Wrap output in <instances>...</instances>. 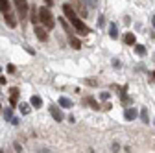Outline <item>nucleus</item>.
Masks as SVG:
<instances>
[{
  "mask_svg": "<svg viewBox=\"0 0 155 153\" xmlns=\"http://www.w3.org/2000/svg\"><path fill=\"white\" fill-rule=\"evenodd\" d=\"M68 21H70V24H72V26L76 28V31L80 33V35H87V33L91 31V30H89V28H87V26L83 24V21H81V18L78 17L76 13H74L72 17H68Z\"/></svg>",
  "mask_w": 155,
  "mask_h": 153,
  "instance_id": "f257e3e1",
  "label": "nucleus"
},
{
  "mask_svg": "<svg viewBox=\"0 0 155 153\" xmlns=\"http://www.w3.org/2000/svg\"><path fill=\"white\" fill-rule=\"evenodd\" d=\"M39 18L43 21V24L46 28H54V17L48 11V8H41V9H39Z\"/></svg>",
  "mask_w": 155,
  "mask_h": 153,
  "instance_id": "f03ea898",
  "label": "nucleus"
},
{
  "mask_svg": "<svg viewBox=\"0 0 155 153\" xmlns=\"http://www.w3.org/2000/svg\"><path fill=\"white\" fill-rule=\"evenodd\" d=\"M15 6H17L18 17L26 18V15H28V4H26V0H15Z\"/></svg>",
  "mask_w": 155,
  "mask_h": 153,
  "instance_id": "7ed1b4c3",
  "label": "nucleus"
},
{
  "mask_svg": "<svg viewBox=\"0 0 155 153\" xmlns=\"http://www.w3.org/2000/svg\"><path fill=\"white\" fill-rule=\"evenodd\" d=\"M50 114H52V116H54L57 122H61V120H63V112L57 109L55 105H50Z\"/></svg>",
  "mask_w": 155,
  "mask_h": 153,
  "instance_id": "20e7f679",
  "label": "nucleus"
},
{
  "mask_svg": "<svg viewBox=\"0 0 155 153\" xmlns=\"http://www.w3.org/2000/svg\"><path fill=\"white\" fill-rule=\"evenodd\" d=\"M137 114H139L137 109L131 107V109H126V111H124V118H126V120H135V118H137Z\"/></svg>",
  "mask_w": 155,
  "mask_h": 153,
  "instance_id": "39448f33",
  "label": "nucleus"
},
{
  "mask_svg": "<svg viewBox=\"0 0 155 153\" xmlns=\"http://www.w3.org/2000/svg\"><path fill=\"white\" fill-rule=\"evenodd\" d=\"M35 35H37L39 41H46V39H48V33H46L43 28H35Z\"/></svg>",
  "mask_w": 155,
  "mask_h": 153,
  "instance_id": "423d86ee",
  "label": "nucleus"
},
{
  "mask_svg": "<svg viewBox=\"0 0 155 153\" xmlns=\"http://www.w3.org/2000/svg\"><path fill=\"white\" fill-rule=\"evenodd\" d=\"M109 37H111V39H116V37H118V28H116L114 22L109 24Z\"/></svg>",
  "mask_w": 155,
  "mask_h": 153,
  "instance_id": "0eeeda50",
  "label": "nucleus"
},
{
  "mask_svg": "<svg viewBox=\"0 0 155 153\" xmlns=\"http://www.w3.org/2000/svg\"><path fill=\"white\" fill-rule=\"evenodd\" d=\"M17 100H18V90H17V89H13L11 96H9V103H11V107H15V105H17Z\"/></svg>",
  "mask_w": 155,
  "mask_h": 153,
  "instance_id": "6e6552de",
  "label": "nucleus"
},
{
  "mask_svg": "<svg viewBox=\"0 0 155 153\" xmlns=\"http://www.w3.org/2000/svg\"><path fill=\"white\" fill-rule=\"evenodd\" d=\"M6 24H8L9 28H15V26H17V21H15V18H13V15L6 13Z\"/></svg>",
  "mask_w": 155,
  "mask_h": 153,
  "instance_id": "1a4fd4ad",
  "label": "nucleus"
},
{
  "mask_svg": "<svg viewBox=\"0 0 155 153\" xmlns=\"http://www.w3.org/2000/svg\"><path fill=\"white\" fill-rule=\"evenodd\" d=\"M30 103H31L33 107H37V109H39V107H43V100H41V98H39V96H31V100H30Z\"/></svg>",
  "mask_w": 155,
  "mask_h": 153,
  "instance_id": "9d476101",
  "label": "nucleus"
},
{
  "mask_svg": "<svg viewBox=\"0 0 155 153\" xmlns=\"http://www.w3.org/2000/svg\"><path fill=\"white\" fill-rule=\"evenodd\" d=\"M81 4L87 6V8H91V9H94L96 6H98V0H81Z\"/></svg>",
  "mask_w": 155,
  "mask_h": 153,
  "instance_id": "9b49d317",
  "label": "nucleus"
},
{
  "mask_svg": "<svg viewBox=\"0 0 155 153\" xmlns=\"http://www.w3.org/2000/svg\"><path fill=\"white\" fill-rule=\"evenodd\" d=\"M59 103H61V107H67V109L72 107V102H70L67 96H61V98H59Z\"/></svg>",
  "mask_w": 155,
  "mask_h": 153,
  "instance_id": "f8f14e48",
  "label": "nucleus"
},
{
  "mask_svg": "<svg viewBox=\"0 0 155 153\" xmlns=\"http://www.w3.org/2000/svg\"><path fill=\"white\" fill-rule=\"evenodd\" d=\"M124 41H126L127 44H135V41H137V37H135V33H127V35L124 37Z\"/></svg>",
  "mask_w": 155,
  "mask_h": 153,
  "instance_id": "ddd939ff",
  "label": "nucleus"
},
{
  "mask_svg": "<svg viewBox=\"0 0 155 153\" xmlns=\"http://www.w3.org/2000/svg\"><path fill=\"white\" fill-rule=\"evenodd\" d=\"M0 11H4V13L9 11V2L8 0H0Z\"/></svg>",
  "mask_w": 155,
  "mask_h": 153,
  "instance_id": "4468645a",
  "label": "nucleus"
},
{
  "mask_svg": "<svg viewBox=\"0 0 155 153\" xmlns=\"http://www.w3.org/2000/svg\"><path fill=\"white\" fill-rule=\"evenodd\" d=\"M70 46L74 48V50H80L81 48V44H80V41L76 39V37H70Z\"/></svg>",
  "mask_w": 155,
  "mask_h": 153,
  "instance_id": "2eb2a0df",
  "label": "nucleus"
},
{
  "mask_svg": "<svg viewBox=\"0 0 155 153\" xmlns=\"http://www.w3.org/2000/svg\"><path fill=\"white\" fill-rule=\"evenodd\" d=\"M135 52H137L139 55H146V48H144L142 44H137V46H135Z\"/></svg>",
  "mask_w": 155,
  "mask_h": 153,
  "instance_id": "dca6fc26",
  "label": "nucleus"
},
{
  "mask_svg": "<svg viewBox=\"0 0 155 153\" xmlns=\"http://www.w3.org/2000/svg\"><path fill=\"white\" fill-rule=\"evenodd\" d=\"M4 116H6V120H8V122H11V120H13V112H11V109H6V111H4Z\"/></svg>",
  "mask_w": 155,
  "mask_h": 153,
  "instance_id": "f3484780",
  "label": "nucleus"
},
{
  "mask_svg": "<svg viewBox=\"0 0 155 153\" xmlns=\"http://www.w3.org/2000/svg\"><path fill=\"white\" fill-rule=\"evenodd\" d=\"M21 112H22V114H28V112H30L28 103H21Z\"/></svg>",
  "mask_w": 155,
  "mask_h": 153,
  "instance_id": "a211bd4d",
  "label": "nucleus"
},
{
  "mask_svg": "<svg viewBox=\"0 0 155 153\" xmlns=\"http://www.w3.org/2000/svg\"><path fill=\"white\" fill-rule=\"evenodd\" d=\"M140 118H142V122H150V120H148V111H146V109L140 111Z\"/></svg>",
  "mask_w": 155,
  "mask_h": 153,
  "instance_id": "6ab92c4d",
  "label": "nucleus"
},
{
  "mask_svg": "<svg viewBox=\"0 0 155 153\" xmlns=\"http://www.w3.org/2000/svg\"><path fill=\"white\" fill-rule=\"evenodd\" d=\"M8 72L13 74V72H15V67H13V65H8Z\"/></svg>",
  "mask_w": 155,
  "mask_h": 153,
  "instance_id": "aec40b11",
  "label": "nucleus"
},
{
  "mask_svg": "<svg viewBox=\"0 0 155 153\" xmlns=\"http://www.w3.org/2000/svg\"><path fill=\"white\" fill-rule=\"evenodd\" d=\"M45 2H46V6H52V4H54L52 0H45Z\"/></svg>",
  "mask_w": 155,
  "mask_h": 153,
  "instance_id": "412c9836",
  "label": "nucleus"
},
{
  "mask_svg": "<svg viewBox=\"0 0 155 153\" xmlns=\"http://www.w3.org/2000/svg\"><path fill=\"white\" fill-rule=\"evenodd\" d=\"M151 24H153V28H155V17H153V18H151Z\"/></svg>",
  "mask_w": 155,
  "mask_h": 153,
  "instance_id": "4be33fe9",
  "label": "nucleus"
},
{
  "mask_svg": "<svg viewBox=\"0 0 155 153\" xmlns=\"http://www.w3.org/2000/svg\"><path fill=\"white\" fill-rule=\"evenodd\" d=\"M153 80H155V72H153Z\"/></svg>",
  "mask_w": 155,
  "mask_h": 153,
  "instance_id": "5701e85b",
  "label": "nucleus"
}]
</instances>
